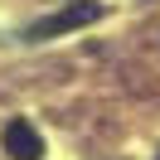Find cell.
Returning <instances> with one entry per match:
<instances>
[{
    "label": "cell",
    "instance_id": "cell-2",
    "mask_svg": "<svg viewBox=\"0 0 160 160\" xmlns=\"http://www.w3.org/2000/svg\"><path fill=\"white\" fill-rule=\"evenodd\" d=\"M0 146H5V155H10V160H39V155H44V136L34 131V121H29V117L5 121Z\"/></svg>",
    "mask_w": 160,
    "mask_h": 160
},
{
    "label": "cell",
    "instance_id": "cell-3",
    "mask_svg": "<svg viewBox=\"0 0 160 160\" xmlns=\"http://www.w3.org/2000/svg\"><path fill=\"white\" fill-rule=\"evenodd\" d=\"M155 160H160V155H155Z\"/></svg>",
    "mask_w": 160,
    "mask_h": 160
},
{
    "label": "cell",
    "instance_id": "cell-1",
    "mask_svg": "<svg viewBox=\"0 0 160 160\" xmlns=\"http://www.w3.org/2000/svg\"><path fill=\"white\" fill-rule=\"evenodd\" d=\"M92 20H102V5H97V0H73V5H63L58 15L34 20L29 29H24V39L44 44V39H58V34H68V29H82V24H92Z\"/></svg>",
    "mask_w": 160,
    "mask_h": 160
}]
</instances>
